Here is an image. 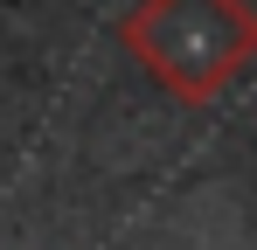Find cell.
Masks as SVG:
<instances>
[{
	"label": "cell",
	"mask_w": 257,
	"mask_h": 250,
	"mask_svg": "<svg viewBox=\"0 0 257 250\" xmlns=\"http://www.w3.org/2000/svg\"><path fill=\"white\" fill-rule=\"evenodd\" d=\"M250 49L257 14L243 0H146L132 14V56L188 104L215 97L250 63Z\"/></svg>",
	"instance_id": "cell-1"
}]
</instances>
